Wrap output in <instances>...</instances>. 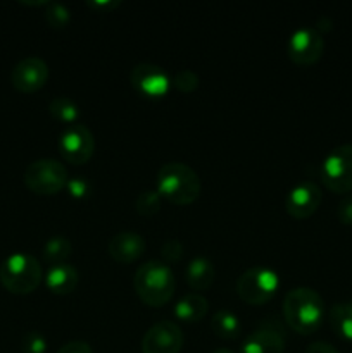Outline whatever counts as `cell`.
<instances>
[{"mask_svg":"<svg viewBox=\"0 0 352 353\" xmlns=\"http://www.w3.org/2000/svg\"><path fill=\"white\" fill-rule=\"evenodd\" d=\"M155 185L159 195L175 205L193 203L202 192L199 174L183 162H168L161 165L155 176Z\"/></svg>","mask_w":352,"mask_h":353,"instance_id":"7a4b0ae2","label":"cell"},{"mask_svg":"<svg viewBox=\"0 0 352 353\" xmlns=\"http://www.w3.org/2000/svg\"><path fill=\"white\" fill-rule=\"evenodd\" d=\"M59 152L62 159L72 165H81L92 159L95 152V138L85 124H72L61 133Z\"/></svg>","mask_w":352,"mask_h":353,"instance_id":"ba28073f","label":"cell"},{"mask_svg":"<svg viewBox=\"0 0 352 353\" xmlns=\"http://www.w3.org/2000/svg\"><path fill=\"white\" fill-rule=\"evenodd\" d=\"M41 265L33 255L12 254L0 264V283L14 295H28L40 286Z\"/></svg>","mask_w":352,"mask_h":353,"instance_id":"277c9868","label":"cell"},{"mask_svg":"<svg viewBox=\"0 0 352 353\" xmlns=\"http://www.w3.org/2000/svg\"><path fill=\"white\" fill-rule=\"evenodd\" d=\"M323 193L314 181H300L293 186L285 199V210L293 219H307L313 216L321 205Z\"/></svg>","mask_w":352,"mask_h":353,"instance_id":"7c38bea8","label":"cell"},{"mask_svg":"<svg viewBox=\"0 0 352 353\" xmlns=\"http://www.w3.org/2000/svg\"><path fill=\"white\" fill-rule=\"evenodd\" d=\"M47 288L55 295H69L76 290L79 283V274L71 264H57L50 265L45 276Z\"/></svg>","mask_w":352,"mask_h":353,"instance_id":"2e32d148","label":"cell"},{"mask_svg":"<svg viewBox=\"0 0 352 353\" xmlns=\"http://www.w3.org/2000/svg\"><path fill=\"white\" fill-rule=\"evenodd\" d=\"M21 350L23 353H47V340L38 331H30L23 336Z\"/></svg>","mask_w":352,"mask_h":353,"instance_id":"d4e9b609","label":"cell"},{"mask_svg":"<svg viewBox=\"0 0 352 353\" xmlns=\"http://www.w3.org/2000/svg\"><path fill=\"white\" fill-rule=\"evenodd\" d=\"M68 192L72 199H85V196L90 195V190H92V185L86 178L83 176H78V178H72L68 181Z\"/></svg>","mask_w":352,"mask_h":353,"instance_id":"83f0119b","label":"cell"},{"mask_svg":"<svg viewBox=\"0 0 352 353\" xmlns=\"http://www.w3.org/2000/svg\"><path fill=\"white\" fill-rule=\"evenodd\" d=\"M107 252L117 264H131L144 255L145 240L135 231H123L110 238Z\"/></svg>","mask_w":352,"mask_h":353,"instance_id":"9a60e30c","label":"cell"},{"mask_svg":"<svg viewBox=\"0 0 352 353\" xmlns=\"http://www.w3.org/2000/svg\"><path fill=\"white\" fill-rule=\"evenodd\" d=\"M306 353H340L335 347H331L326 341H314L306 348Z\"/></svg>","mask_w":352,"mask_h":353,"instance_id":"4dcf8cb0","label":"cell"},{"mask_svg":"<svg viewBox=\"0 0 352 353\" xmlns=\"http://www.w3.org/2000/svg\"><path fill=\"white\" fill-rule=\"evenodd\" d=\"M280 278L276 271L257 265L242 272L237 279V293L248 305H264L276 295Z\"/></svg>","mask_w":352,"mask_h":353,"instance_id":"8992f818","label":"cell"},{"mask_svg":"<svg viewBox=\"0 0 352 353\" xmlns=\"http://www.w3.org/2000/svg\"><path fill=\"white\" fill-rule=\"evenodd\" d=\"M23 179L35 195L50 196L68 186L69 176L64 165L55 159H38L24 169Z\"/></svg>","mask_w":352,"mask_h":353,"instance_id":"5b68a950","label":"cell"},{"mask_svg":"<svg viewBox=\"0 0 352 353\" xmlns=\"http://www.w3.org/2000/svg\"><path fill=\"white\" fill-rule=\"evenodd\" d=\"M213 353H235V352L230 350V348H217V350H214Z\"/></svg>","mask_w":352,"mask_h":353,"instance_id":"d6a6232c","label":"cell"},{"mask_svg":"<svg viewBox=\"0 0 352 353\" xmlns=\"http://www.w3.org/2000/svg\"><path fill=\"white\" fill-rule=\"evenodd\" d=\"M57 353H93L92 347H90L86 341L81 340H75V341H68L66 345H62L59 348Z\"/></svg>","mask_w":352,"mask_h":353,"instance_id":"f546056e","label":"cell"},{"mask_svg":"<svg viewBox=\"0 0 352 353\" xmlns=\"http://www.w3.org/2000/svg\"><path fill=\"white\" fill-rule=\"evenodd\" d=\"M199 76L197 72H193L192 69H182V71L176 72L175 76V86L182 93H192L199 88Z\"/></svg>","mask_w":352,"mask_h":353,"instance_id":"484cf974","label":"cell"},{"mask_svg":"<svg viewBox=\"0 0 352 353\" xmlns=\"http://www.w3.org/2000/svg\"><path fill=\"white\" fill-rule=\"evenodd\" d=\"M324 52V40L314 28H299L290 37L286 55L297 65H311L321 59Z\"/></svg>","mask_w":352,"mask_h":353,"instance_id":"30bf717a","label":"cell"},{"mask_svg":"<svg viewBox=\"0 0 352 353\" xmlns=\"http://www.w3.org/2000/svg\"><path fill=\"white\" fill-rule=\"evenodd\" d=\"M211 330L221 340H233L240 334L242 323L231 310H217L211 319Z\"/></svg>","mask_w":352,"mask_h":353,"instance_id":"ffe728a7","label":"cell"},{"mask_svg":"<svg viewBox=\"0 0 352 353\" xmlns=\"http://www.w3.org/2000/svg\"><path fill=\"white\" fill-rule=\"evenodd\" d=\"M182 330L173 321H161L147 330L141 338L144 353H179L183 348Z\"/></svg>","mask_w":352,"mask_h":353,"instance_id":"8fae6325","label":"cell"},{"mask_svg":"<svg viewBox=\"0 0 352 353\" xmlns=\"http://www.w3.org/2000/svg\"><path fill=\"white\" fill-rule=\"evenodd\" d=\"M328 321L338 338L352 341V299L335 303L328 314Z\"/></svg>","mask_w":352,"mask_h":353,"instance_id":"d6986e66","label":"cell"},{"mask_svg":"<svg viewBox=\"0 0 352 353\" xmlns=\"http://www.w3.org/2000/svg\"><path fill=\"white\" fill-rule=\"evenodd\" d=\"M285 345V327L278 319L269 317L248 333L242 345V353H283Z\"/></svg>","mask_w":352,"mask_h":353,"instance_id":"9c48e42d","label":"cell"},{"mask_svg":"<svg viewBox=\"0 0 352 353\" xmlns=\"http://www.w3.org/2000/svg\"><path fill=\"white\" fill-rule=\"evenodd\" d=\"M162 196L157 190H145L135 199V210L144 217H152L161 210Z\"/></svg>","mask_w":352,"mask_h":353,"instance_id":"603a6c76","label":"cell"},{"mask_svg":"<svg viewBox=\"0 0 352 353\" xmlns=\"http://www.w3.org/2000/svg\"><path fill=\"white\" fill-rule=\"evenodd\" d=\"M48 74V65L43 59L40 57H24L14 65L12 72H10V83L14 88L21 93H33L38 92L45 86L47 83Z\"/></svg>","mask_w":352,"mask_h":353,"instance_id":"5bb4252c","label":"cell"},{"mask_svg":"<svg viewBox=\"0 0 352 353\" xmlns=\"http://www.w3.org/2000/svg\"><path fill=\"white\" fill-rule=\"evenodd\" d=\"M130 81L133 88L147 99H162L171 85L168 72L148 62H141L131 69Z\"/></svg>","mask_w":352,"mask_h":353,"instance_id":"4fadbf2b","label":"cell"},{"mask_svg":"<svg viewBox=\"0 0 352 353\" xmlns=\"http://www.w3.org/2000/svg\"><path fill=\"white\" fill-rule=\"evenodd\" d=\"M320 176L323 185L333 193L352 192V143L338 145L321 162Z\"/></svg>","mask_w":352,"mask_h":353,"instance_id":"52a82bcc","label":"cell"},{"mask_svg":"<svg viewBox=\"0 0 352 353\" xmlns=\"http://www.w3.org/2000/svg\"><path fill=\"white\" fill-rule=\"evenodd\" d=\"M90 6L92 7H107V9H109V7H116V6H119V2H90Z\"/></svg>","mask_w":352,"mask_h":353,"instance_id":"1f68e13d","label":"cell"},{"mask_svg":"<svg viewBox=\"0 0 352 353\" xmlns=\"http://www.w3.org/2000/svg\"><path fill=\"white\" fill-rule=\"evenodd\" d=\"M209 310V303L199 293H188L182 296L175 305V316L185 323H199Z\"/></svg>","mask_w":352,"mask_h":353,"instance_id":"ac0fdd59","label":"cell"},{"mask_svg":"<svg viewBox=\"0 0 352 353\" xmlns=\"http://www.w3.org/2000/svg\"><path fill=\"white\" fill-rule=\"evenodd\" d=\"M337 217L342 224L352 226V193H347L337 207Z\"/></svg>","mask_w":352,"mask_h":353,"instance_id":"f1b7e54d","label":"cell"},{"mask_svg":"<svg viewBox=\"0 0 352 353\" xmlns=\"http://www.w3.org/2000/svg\"><path fill=\"white\" fill-rule=\"evenodd\" d=\"M183 252H185V248H183L182 241L176 240V238L164 241L161 247V255L166 262H179L183 257Z\"/></svg>","mask_w":352,"mask_h":353,"instance_id":"4316f807","label":"cell"},{"mask_svg":"<svg viewBox=\"0 0 352 353\" xmlns=\"http://www.w3.org/2000/svg\"><path fill=\"white\" fill-rule=\"evenodd\" d=\"M283 319L286 326L299 334H313L324 321V302L320 293L307 286L290 290L283 299Z\"/></svg>","mask_w":352,"mask_h":353,"instance_id":"6da1fadb","label":"cell"},{"mask_svg":"<svg viewBox=\"0 0 352 353\" xmlns=\"http://www.w3.org/2000/svg\"><path fill=\"white\" fill-rule=\"evenodd\" d=\"M48 110H50V114L59 121V123H64L68 124V126L78 124L79 107L76 105L75 100H71L69 97H55V99L48 103Z\"/></svg>","mask_w":352,"mask_h":353,"instance_id":"44dd1931","label":"cell"},{"mask_svg":"<svg viewBox=\"0 0 352 353\" xmlns=\"http://www.w3.org/2000/svg\"><path fill=\"white\" fill-rule=\"evenodd\" d=\"M185 276L190 288L195 290V292H204V290H207L214 283L216 269H214V264L209 259L195 257L186 265Z\"/></svg>","mask_w":352,"mask_h":353,"instance_id":"e0dca14e","label":"cell"},{"mask_svg":"<svg viewBox=\"0 0 352 353\" xmlns=\"http://www.w3.org/2000/svg\"><path fill=\"white\" fill-rule=\"evenodd\" d=\"M45 19L54 30H64L71 21V12L66 6L57 2H48L47 10H45Z\"/></svg>","mask_w":352,"mask_h":353,"instance_id":"cb8c5ba5","label":"cell"},{"mask_svg":"<svg viewBox=\"0 0 352 353\" xmlns=\"http://www.w3.org/2000/svg\"><path fill=\"white\" fill-rule=\"evenodd\" d=\"M72 254V245L68 238L55 236L45 243L43 247V261L48 262L50 265L66 264L68 259Z\"/></svg>","mask_w":352,"mask_h":353,"instance_id":"7402d4cb","label":"cell"},{"mask_svg":"<svg viewBox=\"0 0 352 353\" xmlns=\"http://www.w3.org/2000/svg\"><path fill=\"white\" fill-rule=\"evenodd\" d=\"M133 288L145 305L162 307L175 295L176 279L166 262L148 261L135 272Z\"/></svg>","mask_w":352,"mask_h":353,"instance_id":"3957f363","label":"cell"}]
</instances>
